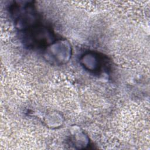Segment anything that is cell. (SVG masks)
Instances as JSON below:
<instances>
[{"mask_svg": "<svg viewBox=\"0 0 150 150\" xmlns=\"http://www.w3.org/2000/svg\"><path fill=\"white\" fill-rule=\"evenodd\" d=\"M25 38L26 44L32 47L49 46L54 39V35L50 29L37 25L26 30Z\"/></svg>", "mask_w": 150, "mask_h": 150, "instance_id": "6da1fadb", "label": "cell"}]
</instances>
